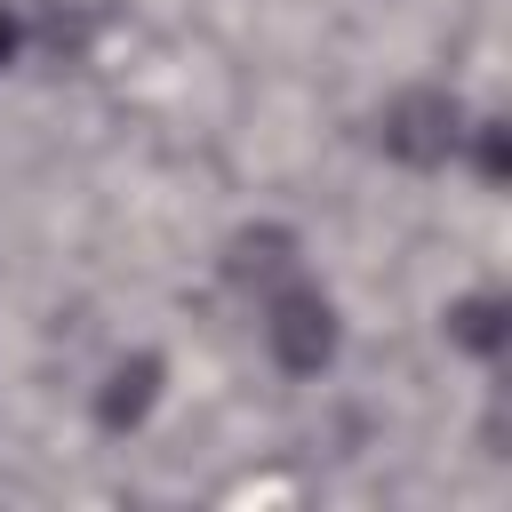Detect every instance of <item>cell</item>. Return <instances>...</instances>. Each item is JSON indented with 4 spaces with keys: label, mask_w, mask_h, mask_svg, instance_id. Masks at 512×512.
Wrapping results in <instances>:
<instances>
[{
    "label": "cell",
    "mask_w": 512,
    "mask_h": 512,
    "mask_svg": "<svg viewBox=\"0 0 512 512\" xmlns=\"http://www.w3.org/2000/svg\"><path fill=\"white\" fill-rule=\"evenodd\" d=\"M16 64H24V8L0 0V72H16Z\"/></svg>",
    "instance_id": "cell-8"
},
{
    "label": "cell",
    "mask_w": 512,
    "mask_h": 512,
    "mask_svg": "<svg viewBox=\"0 0 512 512\" xmlns=\"http://www.w3.org/2000/svg\"><path fill=\"white\" fill-rule=\"evenodd\" d=\"M296 272H312V264H304V232L280 224V216H248V224H232V232L216 240V280H224L240 304L272 296V288L296 280Z\"/></svg>",
    "instance_id": "cell-3"
},
{
    "label": "cell",
    "mask_w": 512,
    "mask_h": 512,
    "mask_svg": "<svg viewBox=\"0 0 512 512\" xmlns=\"http://www.w3.org/2000/svg\"><path fill=\"white\" fill-rule=\"evenodd\" d=\"M456 168H472L480 184H504V176H512V144H504V112H480V104H472V128H464V152H456Z\"/></svg>",
    "instance_id": "cell-7"
},
{
    "label": "cell",
    "mask_w": 512,
    "mask_h": 512,
    "mask_svg": "<svg viewBox=\"0 0 512 512\" xmlns=\"http://www.w3.org/2000/svg\"><path fill=\"white\" fill-rule=\"evenodd\" d=\"M160 400H168V352L120 344V352L96 368V384H88V424L112 432V440H128V432H144V424L160 416Z\"/></svg>",
    "instance_id": "cell-4"
},
{
    "label": "cell",
    "mask_w": 512,
    "mask_h": 512,
    "mask_svg": "<svg viewBox=\"0 0 512 512\" xmlns=\"http://www.w3.org/2000/svg\"><path fill=\"white\" fill-rule=\"evenodd\" d=\"M88 48H96V8H88V0H48V8H24V56L88 64Z\"/></svg>",
    "instance_id": "cell-6"
},
{
    "label": "cell",
    "mask_w": 512,
    "mask_h": 512,
    "mask_svg": "<svg viewBox=\"0 0 512 512\" xmlns=\"http://www.w3.org/2000/svg\"><path fill=\"white\" fill-rule=\"evenodd\" d=\"M464 128H472V96L448 88V80H432V72L384 88L376 112H368V144H376L392 168H408V176H440V168H456Z\"/></svg>",
    "instance_id": "cell-1"
},
{
    "label": "cell",
    "mask_w": 512,
    "mask_h": 512,
    "mask_svg": "<svg viewBox=\"0 0 512 512\" xmlns=\"http://www.w3.org/2000/svg\"><path fill=\"white\" fill-rule=\"evenodd\" d=\"M440 344H448L456 360H472V368H496V360L512 352V288H504V280H464V288H448V304H440Z\"/></svg>",
    "instance_id": "cell-5"
},
{
    "label": "cell",
    "mask_w": 512,
    "mask_h": 512,
    "mask_svg": "<svg viewBox=\"0 0 512 512\" xmlns=\"http://www.w3.org/2000/svg\"><path fill=\"white\" fill-rule=\"evenodd\" d=\"M248 312H256V344H264V360H272L288 384H320V376L344 360V304H336V288H320L312 272L280 280V288L256 296Z\"/></svg>",
    "instance_id": "cell-2"
}]
</instances>
